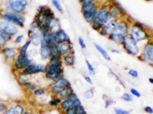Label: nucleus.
Masks as SVG:
<instances>
[{"mask_svg":"<svg viewBox=\"0 0 153 114\" xmlns=\"http://www.w3.org/2000/svg\"><path fill=\"white\" fill-rule=\"evenodd\" d=\"M129 34L139 43L146 41L147 43L151 40V33L143 24L139 22H133L130 24Z\"/></svg>","mask_w":153,"mask_h":114,"instance_id":"nucleus-1","label":"nucleus"},{"mask_svg":"<svg viewBox=\"0 0 153 114\" xmlns=\"http://www.w3.org/2000/svg\"><path fill=\"white\" fill-rule=\"evenodd\" d=\"M123 48L128 54L133 56H138L141 54V47L140 44L136 41L129 34H127L124 37L122 44Z\"/></svg>","mask_w":153,"mask_h":114,"instance_id":"nucleus-2","label":"nucleus"},{"mask_svg":"<svg viewBox=\"0 0 153 114\" xmlns=\"http://www.w3.org/2000/svg\"><path fill=\"white\" fill-rule=\"evenodd\" d=\"M33 62V58H31L28 55V51L20 48L19 49V53L14 62H12V65H13L14 69H16V71H22L25 68H26Z\"/></svg>","mask_w":153,"mask_h":114,"instance_id":"nucleus-3","label":"nucleus"},{"mask_svg":"<svg viewBox=\"0 0 153 114\" xmlns=\"http://www.w3.org/2000/svg\"><path fill=\"white\" fill-rule=\"evenodd\" d=\"M29 5L28 0H7L5 2V12H12L24 14Z\"/></svg>","mask_w":153,"mask_h":114,"instance_id":"nucleus-4","label":"nucleus"},{"mask_svg":"<svg viewBox=\"0 0 153 114\" xmlns=\"http://www.w3.org/2000/svg\"><path fill=\"white\" fill-rule=\"evenodd\" d=\"M0 18L22 28L25 27V23L26 21L24 14H19V13L12 12H2L0 15Z\"/></svg>","mask_w":153,"mask_h":114,"instance_id":"nucleus-5","label":"nucleus"},{"mask_svg":"<svg viewBox=\"0 0 153 114\" xmlns=\"http://www.w3.org/2000/svg\"><path fill=\"white\" fill-rule=\"evenodd\" d=\"M63 75H64L63 66H54V65H51L49 63L46 65V71L45 73V77L48 81L53 82L54 80L64 77Z\"/></svg>","mask_w":153,"mask_h":114,"instance_id":"nucleus-6","label":"nucleus"},{"mask_svg":"<svg viewBox=\"0 0 153 114\" xmlns=\"http://www.w3.org/2000/svg\"><path fill=\"white\" fill-rule=\"evenodd\" d=\"M140 60L152 65L153 63V43L152 40H150L147 43H145L143 50H141V54L138 56Z\"/></svg>","mask_w":153,"mask_h":114,"instance_id":"nucleus-7","label":"nucleus"},{"mask_svg":"<svg viewBox=\"0 0 153 114\" xmlns=\"http://www.w3.org/2000/svg\"><path fill=\"white\" fill-rule=\"evenodd\" d=\"M0 31H3L10 37H14L19 32V28L15 24L0 18Z\"/></svg>","mask_w":153,"mask_h":114,"instance_id":"nucleus-8","label":"nucleus"},{"mask_svg":"<svg viewBox=\"0 0 153 114\" xmlns=\"http://www.w3.org/2000/svg\"><path fill=\"white\" fill-rule=\"evenodd\" d=\"M130 24H129L128 22V21H126V20H124L123 18L119 19L117 24H116V26L113 28L111 33L117 34L122 35V36L125 37L127 34H129Z\"/></svg>","mask_w":153,"mask_h":114,"instance_id":"nucleus-9","label":"nucleus"},{"mask_svg":"<svg viewBox=\"0 0 153 114\" xmlns=\"http://www.w3.org/2000/svg\"><path fill=\"white\" fill-rule=\"evenodd\" d=\"M1 53L3 56L4 59L7 62L12 63L16 59L18 53H19V49L12 47H5L3 48L0 49Z\"/></svg>","mask_w":153,"mask_h":114,"instance_id":"nucleus-10","label":"nucleus"},{"mask_svg":"<svg viewBox=\"0 0 153 114\" xmlns=\"http://www.w3.org/2000/svg\"><path fill=\"white\" fill-rule=\"evenodd\" d=\"M46 71V65L43 64H37L35 62L25 68L22 70L25 74L33 75L38 74V73H45Z\"/></svg>","mask_w":153,"mask_h":114,"instance_id":"nucleus-11","label":"nucleus"},{"mask_svg":"<svg viewBox=\"0 0 153 114\" xmlns=\"http://www.w3.org/2000/svg\"><path fill=\"white\" fill-rule=\"evenodd\" d=\"M28 34L31 44H33L35 47H38L40 45L42 40V33L39 28H37L33 31L28 30Z\"/></svg>","mask_w":153,"mask_h":114,"instance_id":"nucleus-12","label":"nucleus"},{"mask_svg":"<svg viewBox=\"0 0 153 114\" xmlns=\"http://www.w3.org/2000/svg\"><path fill=\"white\" fill-rule=\"evenodd\" d=\"M110 17V6H101L99 7L97 14V19L100 21L102 24H105Z\"/></svg>","mask_w":153,"mask_h":114,"instance_id":"nucleus-13","label":"nucleus"},{"mask_svg":"<svg viewBox=\"0 0 153 114\" xmlns=\"http://www.w3.org/2000/svg\"><path fill=\"white\" fill-rule=\"evenodd\" d=\"M99 9V5L97 4L95 6L92 8V9H89V10L84 11L82 12L83 14V17H84V20L87 21L89 24H91L93 21L97 18V11Z\"/></svg>","mask_w":153,"mask_h":114,"instance_id":"nucleus-14","label":"nucleus"},{"mask_svg":"<svg viewBox=\"0 0 153 114\" xmlns=\"http://www.w3.org/2000/svg\"><path fill=\"white\" fill-rule=\"evenodd\" d=\"M56 47H57V53H58L61 56L73 52L72 43L71 41L63 42V43H57V44H56Z\"/></svg>","mask_w":153,"mask_h":114,"instance_id":"nucleus-15","label":"nucleus"},{"mask_svg":"<svg viewBox=\"0 0 153 114\" xmlns=\"http://www.w3.org/2000/svg\"><path fill=\"white\" fill-rule=\"evenodd\" d=\"M39 54H40L41 59L43 61L48 60L51 56V45L44 40H42L41 42Z\"/></svg>","mask_w":153,"mask_h":114,"instance_id":"nucleus-16","label":"nucleus"},{"mask_svg":"<svg viewBox=\"0 0 153 114\" xmlns=\"http://www.w3.org/2000/svg\"><path fill=\"white\" fill-rule=\"evenodd\" d=\"M110 14L112 17L120 19L122 18V16L125 15V12L121 6L115 4V5H113L110 7Z\"/></svg>","mask_w":153,"mask_h":114,"instance_id":"nucleus-17","label":"nucleus"},{"mask_svg":"<svg viewBox=\"0 0 153 114\" xmlns=\"http://www.w3.org/2000/svg\"><path fill=\"white\" fill-rule=\"evenodd\" d=\"M55 40L57 43L71 41L69 36L67 34V33L65 32V30L62 29V28H60V29L55 33Z\"/></svg>","mask_w":153,"mask_h":114,"instance_id":"nucleus-18","label":"nucleus"},{"mask_svg":"<svg viewBox=\"0 0 153 114\" xmlns=\"http://www.w3.org/2000/svg\"><path fill=\"white\" fill-rule=\"evenodd\" d=\"M52 84H54V85H56V86L59 87V88H61V89L71 86V82H70L67 78H64V77H61V78H57V79L54 80V81L52 82Z\"/></svg>","mask_w":153,"mask_h":114,"instance_id":"nucleus-19","label":"nucleus"},{"mask_svg":"<svg viewBox=\"0 0 153 114\" xmlns=\"http://www.w3.org/2000/svg\"><path fill=\"white\" fill-rule=\"evenodd\" d=\"M48 63L51 65H54V66H63L62 56H61L60 54L51 56L48 59Z\"/></svg>","mask_w":153,"mask_h":114,"instance_id":"nucleus-20","label":"nucleus"},{"mask_svg":"<svg viewBox=\"0 0 153 114\" xmlns=\"http://www.w3.org/2000/svg\"><path fill=\"white\" fill-rule=\"evenodd\" d=\"M12 37L5 34L3 31H0V49L7 46V43L12 40Z\"/></svg>","mask_w":153,"mask_h":114,"instance_id":"nucleus-21","label":"nucleus"},{"mask_svg":"<svg viewBox=\"0 0 153 114\" xmlns=\"http://www.w3.org/2000/svg\"><path fill=\"white\" fill-rule=\"evenodd\" d=\"M16 76H17L18 81H19V83L21 84V85H22V84L27 82V81H31V78H32V76L29 75L25 74L22 71H18Z\"/></svg>","mask_w":153,"mask_h":114,"instance_id":"nucleus-22","label":"nucleus"},{"mask_svg":"<svg viewBox=\"0 0 153 114\" xmlns=\"http://www.w3.org/2000/svg\"><path fill=\"white\" fill-rule=\"evenodd\" d=\"M62 60L65 62V64L68 66H74L75 65V57L74 55V52L71 53L66 54L62 56Z\"/></svg>","mask_w":153,"mask_h":114,"instance_id":"nucleus-23","label":"nucleus"},{"mask_svg":"<svg viewBox=\"0 0 153 114\" xmlns=\"http://www.w3.org/2000/svg\"><path fill=\"white\" fill-rule=\"evenodd\" d=\"M62 99L57 96V95H53L52 97L50 99V100L48 101V105L51 107H53V108H56V107H59L60 104H61Z\"/></svg>","mask_w":153,"mask_h":114,"instance_id":"nucleus-24","label":"nucleus"},{"mask_svg":"<svg viewBox=\"0 0 153 114\" xmlns=\"http://www.w3.org/2000/svg\"><path fill=\"white\" fill-rule=\"evenodd\" d=\"M94 47H95L97 50L102 55V56H103L105 59H106V60L108 61L111 60V57H110V56L109 55L107 51H106L104 48H103V47H101L100 45H99V44H97V43H94Z\"/></svg>","mask_w":153,"mask_h":114,"instance_id":"nucleus-25","label":"nucleus"},{"mask_svg":"<svg viewBox=\"0 0 153 114\" xmlns=\"http://www.w3.org/2000/svg\"><path fill=\"white\" fill-rule=\"evenodd\" d=\"M108 38H109L110 40H112V41L114 42V43L121 45V44H122V42H123V40L124 37L122 36V35L117 34L110 33V34H109V36H108Z\"/></svg>","mask_w":153,"mask_h":114,"instance_id":"nucleus-26","label":"nucleus"},{"mask_svg":"<svg viewBox=\"0 0 153 114\" xmlns=\"http://www.w3.org/2000/svg\"><path fill=\"white\" fill-rule=\"evenodd\" d=\"M71 92H74V90H73V88H72V87L70 86L68 87V88L61 89V91H60V93L58 94L57 96H59V97L63 100V99L68 98V97L69 96V94L71 93Z\"/></svg>","mask_w":153,"mask_h":114,"instance_id":"nucleus-27","label":"nucleus"},{"mask_svg":"<svg viewBox=\"0 0 153 114\" xmlns=\"http://www.w3.org/2000/svg\"><path fill=\"white\" fill-rule=\"evenodd\" d=\"M71 107H72L71 101L68 100V98H65V99H63V100H61V104H60L59 107H59L61 110L65 111V110L68 109V108Z\"/></svg>","mask_w":153,"mask_h":114,"instance_id":"nucleus-28","label":"nucleus"},{"mask_svg":"<svg viewBox=\"0 0 153 114\" xmlns=\"http://www.w3.org/2000/svg\"><path fill=\"white\" fill-rule=\"evenodd\" d=\"M12 108L14 110L15 114H24L25 112V108L22 104H16L12 106Z\"/></svg>","mask_w":153,"mask_h":114,"instance_id":"nucleus-29","label":"nucleus"},{"mask_svg":"<svg viewBox=\"0 0 153 114\" xmlns=\"http://www.w3.org/2000/svg\"><path fill=\"white\" fill-rule=\"evenodd\" d=\"M48 90L45 88H37L35 91H33V95L36 97H39L42 95L45 94L47 93Z\"/></svg>","mask_w":153,"mask_h":114,"instance_id":"nucleus-30","label":"nucleus"},{"mask_svg":"<svg viewBox=\"0 0 153 114\" xmlns=\"http://www.w3.org/2000/svg\"><path fill=\"white\" fill-rule=\"evenodd\" d=\"M22 86H24L25 88H27L28 90L31 91H35V89L38 88L36 83H35V82H33V81H27V82L22 84Z\"/></svg>","mask_w":153,"mask_h":114,"instance_id":"nucleus-31","label":"nucleus"},{"mask_svg":"<svg viewBox=\"0 0 153 114\" xmlns=\"http://www.w3.org/2000/svg\"><path fill=\"white\" fill-rule=\"evenodd\" d=\"M48 90H49V92H50L51 94L58 95V94H59L60 91H61V88H60L59 87L56 86V85H54V84H51V85H50V87H49Z\"/></svg>","mask_w":153,"mask_h":114,"instance_id":"nucleus-32","label":"nucleus"},{"mask_svg":"<svg viewBox=\"0 0 153 114\" xmlns=\"http://www.w3.org/2000/svg\"><path fill=\"white\" fill-rule=\"evenodd\" d=\"M91 27H92L93 29L95 30V31H99L101 29V28L103 27V24H102L100 21H98L97 19L96 18L95 20H94V21L91 23Z\"/></svg>","mask_w":153,"mask_h":114,"instance_id":"nucleus-33","label":"nucleus"},{"mask_svg":"<svg viewBox=\"0 0 153 114\" xmlns=\"http://www.w3.org/2000/svg\"><path fill=\"white\" fill-rule=\"evenodd\" d=\"M51 2H52V5H54V7L57 9L58 12H63V7L62 5H61V2L59 0H51Z\"/></svg>","mask_w":153,"mask_h":114,"instance_id":"nucleus-34","label":"nucleus"},{"mask_svg":"<svg viewBox=\"0 0 153 114\" xmlns=\"http://www.w3.org/2000/svg\"><path fill=\"white\" fill-rule=\"evenodd\" d=\"M84 97L87 99H92L94 97V91L93 88L88 89L84 92Z\"/></svg>","mask_w":153,"mask_h":114,"instance_id":"nucleus-35","label":"nucleus"},{"mask_svg":"<svg viewBox=\"0 0 153 114\" xmlns=\"http://www.w3.org/2000/svg\"><path fill=\"white\" fill-rule=\"evenodd\" d=\"M121 99L126 102H132L133 100V97H132V95L129 94L125 93L122 97H121Z\"/></svg>","mask_w":153,"mask_h":114,"instance_id":"nucleus-36","label":"nucleus"},{"mask_svg":"<svg viewBox=\"0 0 153 114\" xmlns=\"http://www.w3.org/2000/svg\"><path fill=\"white\" fill-rule=\"evenodd\" d=\"M86 64H87V69H88V70H89V72L91 73V75H95L96 74L95 68L94 67V66L91 64V62H89L88 59H87V60H86Z\"/></svg>","mask_w":153,"mask_h":114,"instance_id":"nucleus-37","label":"nucleus"},{"mask_svg":"<svg viewBox=\"0 0 153 114\" xmlns=\"http://www.w3.org/2000/svg\"><path fill=\"white\" fill-rule=\"evenodd\" d=\"M75 110H76V114H87V111L85 110L84 107L82 105L76 107Z\"/></svg>","mask_w":153,"mask_h":114,"instance_id":"nucleus-38","label":"nucleus"},{"mask_svg":"<svg viewBox=\"0 0 153 114\" xmlns=\"http://www.w3.org/2000/svg\"><path fill=\"white\" fill-rule=\"evenodd\" d=\"M114 113L115 114H129L130 111L126 110L121 108H114Z\"/></svg>","mask_w":153,"mask_h":114,"instance_id":"nucleus-39","label":"nucleus"},{"mask_svg":"<svg viewBox=\"0 0 153 114\" xmlns=\"http://www.w3.org/2000/svg\"><path fill=\"white\" fill-rule=\"evenodd\" d=\"M24 39H25L24 34H19L16 37L14 41L15 43H17V44H20V43H22V42L23 41Z\"/></svg>","mask_w":153,"mask_h":114,"instance_id":"nucleus-40","label":"nucleus"},{"mask_svg":"<svg viewBox=\"0 0 153 114\" xmlns=\"http://www.w3.org/2000/svg\"><path fill=\"white\" fill-rule=\"evenodd\" d=\"M128 74H129L131 77H132V78H139V73H138V72L136 71V70H135V69H129V72H128Z\"/></svg>","mask_w":153,"mask_h":114,"instance_id":"nucleus-41","label":"nucleus"},{"mask_svg":"<svg viewBox=\"0 0 153 114\" xmlns=\"http://www.w3.org/2000/svg\"><path fill=\"white\" fill-rule=\"evenodd\" d=\"M78 43L80 44V47H81L83 50H85L87 48V44H86L85 41H84V38L82 37H79L78 38Z\"/></svg>","mask_w":153,"mask_h":114,"instance_id":"nucleus-42","label":"nucleus"},{"mask_svg":"<svg viewBox=\"0 0 153 114\" xmlns=\"http://www.w3.org/2000/svg\"><path fill=\"white\" fill-rule=\"evenodd\" d=\"M8 105L5 103L2 102V101H0V114H2V113L5 112L8 108Z\"/></svg>","mask_w":153,"mask_h":114,"instance_id":"nucleus-43","label":"nucleus"},{"mask_svg":"<svg viewBox=\"0 0 153 114\" xmlns=\"http://www.w3.org/2000/svg\"><path fill=\"white\" fill-rule=\"evenodd\" d=\"M130 92L131 94H132V96H135V97H141L142 94H140V92H139V91L136 90V88H131Z\"/></svg>","mask_w":153,"mask_h":114,"instance_id":"nucleus-44","label":"nucleus"},{"mask_svg":"<svg viewBox=\"0 0 153 114\" xmlns=\"http://www.w3.org/2000/svg\"><path fill=\"white\" fill-rule=\"evenodd\" d=\"M116 102H115L114 100H111V99L106 98V100H105V108H106V109H107V108H109L110 106L113 105V104H114Z\"/></svg>","mask_w":153,"mask_h":114,"instance_id":"nucleus-45","label":"nucleus"},{"mask_svg":"<svg viewBox=\"0 0 153 114\" xmlns=\"http://www.w3.org/2000/svg\"><path fill=\"white\" fill-rule=\"evenodd\" d=\"M63 112H65V114H76V110L74 107H71Z\"/></svg>","mask_w":153,"mask_h":114,"instance_id":"nucleus-46","label":"nucleus"},{"mask_svg":"<svg viewBox=\"0 0 153 114\" xmlns=\"http://www.w3.org/2000/svg\"><path fill=\"white\" fill-rule=\"evenodd\" d=\"M31 40H27L26 42H25V43H24V44H23L22 46L21 47H20V48L22 49V50H27V51H28V48H29V47H30V46H31Z\"/></svg>","mask_w":153,"mask_h":114,"instance_id":"nucleus-47","label":"nucleus"},{"mask_svg":"<svg viewBox=\"0 0 153 114\" xmlns=\"http://www.w3.org/2000/svg\"><path fill=\"white\" fill-rule=\"evenodd\" d=\"M98 0H82L80 3L82 5H84V4H97Z\"/></svg>","mask_w":153,"mask_h":114,"instance_id":"nucleus-48","label":"nucleus"},{"mask_svg":"<svg viewBox=\"0 0 153 114\" xmlns=\"http://www.w3.org/2000/svg\"><path fill=\"white\" fill-rule=\"evenodd\" d=\"M76 98H78V97H77V95H76L74 92H71V93L69 94V96L68 97V100H71V102L72 101H74V100H76Z\"/></svg>","mask_w":153,"mask_h":114,"instance_id":"nucleus-49","label":"nucleus"},{"mask_svg":"<svg viewBox=\"0 0 153 114\" xmlns=\"http://www.w3.org/2000/svg\"><path fill=\"white\" fill-rule=\"evenodd\" d=\"M72 107H78V106L82 105V103L80 101V100L79 98H76V100H74V101H72Z\"/></svg>","mask_w":153,"mask_h":114,"instance_id":"nucleus-50","label":"nucleus"},{"mask_svg":"<svg viewBox=\"0 0 153 114\" xmlns=\"http://www.w3.org/2000/svg\"><path fill=\"white\" fill-rule=\"evenodd\" d=\"M2 114H15L14 110H13L12 107H8L7 110H6L4 113H2Z\"/></svg>","mask_w":153,"mask_h":114,"instance_id":"nucleus-51","label":"nucleus"},{"mask_svg":"<svg viewBox=\"0 0 153 114\" xmlns=\"http://www.w3.org/2000/svg\"><path fill=\"white\" fill-rule=\"evenodd\" d=\"M144 110H145V112L147 113H149V114L153 113L152 107H150V106H146V107L144 108Z\"/></svg>","mask_w":153,"mask_h":114,"instance_id":"nucleus-52","label":"nucleus"},{"mask_svg":"<svg viewBox=\"0 0 153 114\" xmlns=\"http://www.w3.org/2000/svg\"><path fill=\"white\" fill-rule=\"evenodd\" d=\"M84 79H85V81H87V83L90 84V85H93V84H94L93 80L91 79V78L90 76H85V77H84Z\"/></svg>","mask_w":153,"mask_h":114,"instance_id":"nucleus-53","label":"nucleus"},{"mask_svg":"<svg viewBox=\"0 0 153 114\" xmlns=\"http://www.w3.org/2000/svg\"><path fill=\"white\" fill-rule=\"evenodd\" d=\"M111 52L113 53H120V50H116V49H111Z\"/></svg>","mask_w":153,"mask_h":114,"instance_id":"nucleus-54","label":"nucleus"},{"mask_svg":"<svg viewBox=\"0 0 153 114\" xmlns=\"http://www.w3.org/2000/svg\"><path fill=\"white\" fill-rule=\"evenodd\" d=\"M149 82L151 84H153V78H150L149 79Z\"/></svg>","mask_w":153,"mask_h":114,"instance_id":"nucleus-55","label":"nucleus"},{"mask_svg":"<svg viewBox=\"0 0 153 114\" xmlns=\"http://www.w3.org/2000/svg\"><path fill=\"white\" fill-rule=\"evenodd\" d=\"M24 114H31V113H30V112H28V111H27V112H26V111H25Z\"/></svg>","mask_w":153,"mask_h":114,"instance_id":"nucleus-56","label":"nucleus"},{"mask_svg":"<svg viewBox=\"0 0 153 114\" xmlns=\"http://www.w3.org/2000/svg\"><path fill=\"white\" fill-rule=\"evenodd\" d=\"M145 1H146V2H151L152 0H145Z\"/></svg>","mask_w":153,"mask_h":114,"instance_id":"nucleus-57","label":"nucleus"},{"mask_svg":"<svg viewBox=\"0 0 153 114\" xmlns=\"http://www.w3.org/2000/svg\"><path fill=\"white\" fill-rule=\"evenodd\" d=\"M79 1H80V2H81V1H82V0H79Z\"/></svg>","mask_w":153,"mask_h":114,"instance_id":"nucleus-58","label":"nucleus"}]
</instances>
